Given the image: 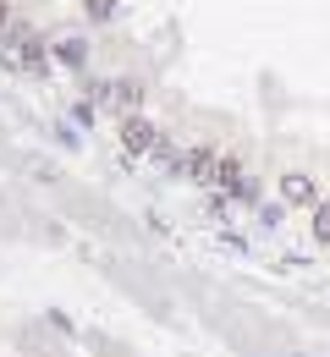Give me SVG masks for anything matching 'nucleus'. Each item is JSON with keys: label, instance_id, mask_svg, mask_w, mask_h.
<instances>
[{"label": "nucleus", "instance_id": "20e7f679", "mask_svg": "<svg viewBox=\"0 0 330 357\" xmlns=\"http://www.w3.org/2000/svg\"><path fill=\"white\" fill-rule=\"evenodd\" d=\"M105 105H110V110H121V121H127V116H138V89H133V83H105Z\"/></svg>", "mask_w": 330, "mask_h": 357}, {"label": "nucleus", "instance_id": "6e6552de", "mask_svg": "<svg viewBox=\"0 0 330 357\" xmlns=\"http://www.w3.org/2000/svg\"><path fill=\"white\" fill-rule=\"evenodd\" d=\"M89 11H94V17H105V11H110V0H94V6H89Z\"/></svg>", "mask_w": 330, "mask_h": 357}, {"label": "nucleus", "instance_id": "f03ea898", "mask_svg": "<svg viewBox=\"0 0 330 357\" xmlns=\"http://www.w3.org/2000/svg\"><path fill=\"white\" fill-rule=\"evenodd\" d=\"M0 61L17 66V72H33V66H45V50H39V39L28 28H6L0 33Z\"/></svg>", "mask_w": 330, "mask_h": 357}, {"label": "nucleus", "instance_id": "0eeeda50", "mask_svg": "<svg viewBox=\"0 0 330 357\" xmlns=\"http://www.w3.org/2000/svg\"><path fill=\"white\" fill-rule=\"evenodd\" d=\"M6 28H11V11H6V0H0V33H6Z\"/></svg>", "mask_w": 330, "mask_h": 357}, {"label": "nucleus", "instance_id": "423d86ee", "mask_svg": "<svg viewBox=\"0 0 330 357\" xmlns=\"http://www.w3.org/2000/svg\"><path fill=\"white\" fill-rule=\"evenodd\" d=\"M314 236H320V242H330V204H320V209H314Z\"/></svg>", "mask_w": 330, "mask_h": 357}, {"label": "nucleus", "instance_id": "39448f33", "mask_svg": "<svg viewBox=\"0 0 330 357\" xmlns=\"http://www.w3.org/2000/svg\"><path fill=\"white\" fill-rule=\"evenodd\" d=\"M281 198L286 204H314V181L308 176H281Z\"/></svg>", "mask_w": 330, "mask_h": 357}, {"label": "nucleus", "instance_id": "7ed1b4c3", "mask_svg": "<svg viewBox=\"0 0 330 357\" xmlns=\"http://www.w3.org/2000/svg\"><path fill=\"white\" fill-rule=\"evenodd\" d=\"M121 149H127V154H154V149H160V132H154L143 116H127V121H121Z\"/></svg>", "mask_w": 330, "mask_h": 357}, {"label": "nucleus", "instance_id": "f257e3e1", "mask_svg": "<svg viewBox=\"0 0 330 357\" xmlns=\"http://www.w3.org/2000/svg\"><path fill=\"white\" fill-rule=\"evenodd\" d=\"M177 171H188L193 181H204V187H248V176H242V165H237L232 154H220V149H209V143H198V149H188L182 160H177Z\"/></svg>", "mask_w": 330, "mask_h": 357}]
</instances>
